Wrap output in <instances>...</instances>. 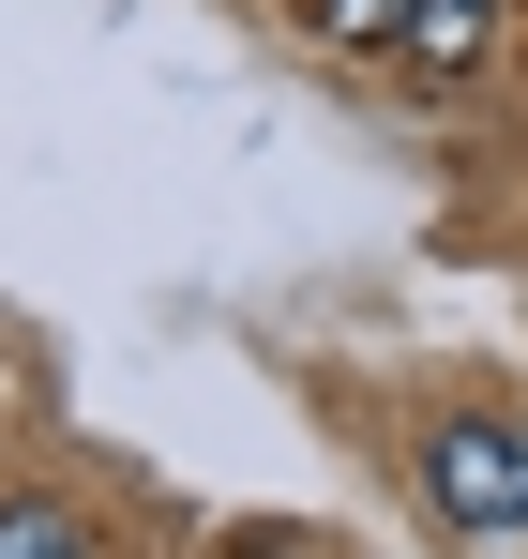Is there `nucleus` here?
<instances>
[{
	"mask_svg": "<svg viewBox=\"0 0 528 559\" xmlns=\"http://www.w3.org/2000/svg\"><path fill=\"white\" fill-rule=\"evenodd\" d=\"M483 46H499V0H423V15H408V46H393V61H408V76H423V92H453V76H468V61H483Z\"/></svg>",
	"mask_w": 528,
	"mask_h": 559,
	"instance_id": "obj_2",
	"label": "nucleus"
},
{
	"mask_svg": "<svg viewBox=\"0 0 528 559\" xmlns=\"http://www.w3.org/2000/svg\"><path fill=\"white\" fill-rule=\"evenodd\" d=\"M302 15H317V0H302Z\"/></svg>",
	"mask_w": 528,
	"mask_h": 559,
	"instance_id": "obj_6",
	"label": "nucleus"
},
{
	"mask_svg": "<svg viewBox=\"0 0 528 559\" xmlns=\"http://www.w3.org/2000/svg\"><path fill=\"white\" fill-rule=\"evenodd\" d=\"M423 499H439V530L528 545V424L514 408H453L439 439H423Z\"/></svg>",
	"mask_w": 528,
	"mask_h": 559,
	"instance_id": "obj_1",
	"label": "nucleus"
},
{
	"mask_svg": "<svg viewBox=\"0 0 528 559\" xmlns=\"http://www.w3.org/2000/svg\"><path fill=\"white\" fill-rule=\"evenodd\" d=\"M0 559H91V514L31 484V499H0Z\"/></svg>",
	"mask_w": 528,
	"mask_h": 559,
	"instance_id": "obj_3",
	"label": "nucleus"
},
{
	"mask_svg": "<svg viewBox=\"0 0 528 559\" xmlns=\"http://www.w3.org/2000/svg\"><path fill=\"white\" fill-rule=\"evenodd\" d=\"M227 559H317L302 530H227Z\"/></svg>",
	"mask_w": 528,
	"mask_h": 559,
	"instance_id": "obj_5",
	"label": "nucleus"
},
{
	"mask_svg": "<svg viewBox=\"0 0 528 559\" xmlns=\"http://www.w3.org/2000/svg\"><path fill=\"white\" fill-rule=\"evenodd\" d=\"M408 15H423V0H317L333 46H408Z\"/></svg>",
	"mask_w": 528,
	"mask_h": 559,
	"instance_id": "obj_4",
	"label": "nucleus"
}]
</instances>
